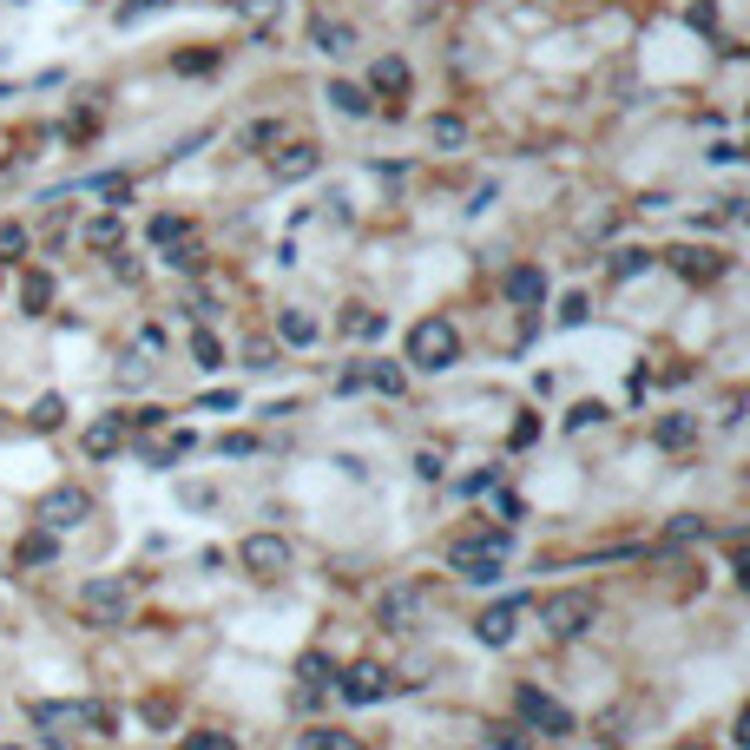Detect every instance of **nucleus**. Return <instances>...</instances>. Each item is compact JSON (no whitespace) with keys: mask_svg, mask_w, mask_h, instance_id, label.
I'll list each match as a JSON object with an SVG mask.
<instances>
[{"mask_svg":"<svg viewBox=\"0 0 750 750\" xmlns=\"http://www.w3.org/2000/svg\"><path fill=\"white\" fill-rule=\"evenodd\" d=\"M343 329H349V336H376V329H382V316H376L369 303H349V310H343Z\"/></svg>","mask_w":750,"mask_h":750,"instance_id":"c756f323","label":"nucleus"},{"mask_svg":"<svg viewBox=\"0 0 750 750\" xmlns=\"http://www.w3.org/2000/svg\"><path fill=\"white\" fill-rule=\"evenodd\" d=\"M20 310H26V316H46V310H53V277H46V270H26V277H20Z\"/></svg>","mask_w":750,"mask_h":750,"instance_id":"a211bd4d","label":"nucleus"},{"mask_svg":"<svg viewBox=\"0 0 750 750\" xmlns=\"http://www.w3.org/2000/svg\"><path fill=\"white\" fill-rule=\"evenodd\" d=\"M428 138H435V145H448V152H455V145H461V138H468V125H461V119H455V112H441V119H435V125H428Z\"/></svg>","mask_w":750,"mask_h":750,"instance_id":"473e14b6","label":"nucleus"},{"mask_svg":"<svg viewBox=\"0 0 750 750\" xmlns=\"http://www.w3.org/2000/svg\"><path fill=\"white\" fill-rule=\"evenodd\" d=\"M165 257H171V264H178V270H204V244H198V237H191V231H184V237H178V244H165Z\"/></svg>","mask_w":750,"mask_h":750,"instance_id":"bb28decb","label":"nucleus"},{"mask_svg":"<svg viewBox=\"0 0 750 750\" xmlns=\"http://www.w3.org/2000/svg\"><path fill=\"white\" fill-rule=\"evenodd\" d=\"M408 613H415V593H408V586L382 600V626H395V633H402V626H408Z\"/></svg>","mask_w":750,"mask_h":750,"instance_id":"7c9ffc66","label":"nucleus"},{"mask_svg":"<svg viewBox=\"0 0 750 750\" xmlns=\"http://www.w3.org/2000/svg\"><path fill=\"white\" fill-rule=\"evenodd\" d=\"M586 422H606V408H600V402H580V408L567 415V428H586Z\"/></svg>","mask_w":750,"mask_h":750,"instance_id":"a19ab883","label":"nucleus"},{"mask_svg":"<svg viewBox=\"0 0 750 750\" xmlns=\"http://www.w3.org/2000/svg\"><path fill=\"white\" fill-rule=\"evenodd\" d=\"M237 560H244L250 580H283V573H290V540H283V534H250Z\"/></svg>","mask_w":750,"mask_h":750,"instance_id":"0eeeda50","label":"nucleus"},{"mask_svg":"<svg viewBox=\"0 0 750 750\" xmlns=\"http://www.w3.org/2000/svg\"><path fill=\"white\" fill-rule=\"evenodd\" d=\"M53 553H59V540H53V534H46V527H40V534H26V540H20V547H13V560H20V567H46V560H53Z\"/></svg>","mask_w":750,"mask_h":750,"instance_id":"b1692460","label":"nucleus"},{"mask_svg":"<svg viewBox=\"0 0 750 750\" xmlns=\"http://www.w3.org/2000/svg\"><path fill=\"white\" fill-rule=\"evenodd\" d=\"M86 244H92V250H105V257H112V250H119V244H125V224H119V217H112V211H105V217H92V224H86Z\"/></svg>","mask_w":750,"mask_h":750,"instance_id":"4be33fe9","label":"nucleus"},{"mask_svg":"<svg viewBox=\"0 0 750 750\" xmlns=\"http://www.w3.org/2000/svg\"><path fill=\"white\" fill-rule=\"evenodd\" d=\"M237 7V20L250 26V33H270L277 20H283V0H231Z\"/></svg>","mask_w":750,"mask_h":750,"instance_id":"aec40b11","label":"nucleus"},{"mask_svg":"<svg viewBox=\"0 0 750 750\" xmlns=\"http://www.w3.org/2000/svg\"><path fill=\"white\" fill-rule=\"evenodd\" d=\"M593 593H580V586H567V593H553V600H540V626L553 633V639H580L586 626H593Z\"/></svg>","mask_w":750,"mask_h":750,"instance_id":"20e7f679","label":"nucleus"},{"mask_svg":"<svg viewBox=\"0 0 750 750\" xmlns=\"http://www.w3.org/2000/svg\"><path fill=\"white\" fill-rule=\"evenodd\" d=\"M659 264V250H619L613 257V277H639V270H652Z\"/></svg>","mask_w":750,"mask_h":750,"instance_id":"f704fd0d","label":"nucleus"},{"mask_svg":"<svg viewBox=\"0 0 750 750\" xmlns=\"http://www.w3.org/2000/svg\"><path fill=\"white\" fill-rule=\"evenodd\" d=\"M178 750H237V738H231V731H191Z\"/></svg>","mask_w":750,"mask_h":750,"instance_id":"4c0bfd02","label":"nucleus"},{"mask_svg":"<svg viewBox=\"0 0 750 750\" xmlns=\"http://www.w3.org/2000/svg\"><path fill=\"white\" fill-rule=\"evenodd\" d=\"M369 86H376V92H389V99H402V92H408V59L382 53V59L369 66Z\"/></svg>","mask_w":750,"mask_h":750,"instance_id":"dca6fc26","label":"nucleus"},{"mask_svg":"<svg viewBox=\"0 0 750 750\" xmlns=\"http://www.w3.org/2000/svg\"><path fill=\"white\" fill-rule=\"evenodd\" d=\"M415 474L422 481H441V455H415Z\"/></svg>","mask_w":750,"mask_h":750,"instance_id":"a18cd8bd","label":"nucleus"},{"mask_svg":"<svg viewBox=\"0 0 750 750\" xmlns=\"http://www.w3.org/2000/svg\"><path fill=\"white\" fill-rule=\"evenodd\" d=\"M652 441H659V448H692V441H698V415H665V422L652 428Z\"/></svg>","mask_w":750,"mask_h":750,"instance_id":"6ab92c4d","label":"nucleus"},{"mask_svg":"<svg viewBox=\"0 0 750 750\" xmlns=\"http://www.w3.org/2000/svg\"><path fill=\"white\" fill-rule=\"evenodd\" d=\"M20 257H26V224L7 217V224H0V264H20Z\"/></svg>","mask_w":750,"mask_h":750,"instance_id":"2f4dec72","label":"nucleus"},{"mask_svg":"<svg viewBox=\"0 0 750 750\" xmlns=\"http://www.w3.org/2000/svg\"><path fill=\"white\" fill-rule=\"evenodd\" d=\"M514 712H520V725L540 731V738H573V712H567L553 692H540V685H520V692H514Z\"/></svg>","mask_w":750,"mask_h":750,"instance_id":"7ed1b4c3","label":"nucleus"},{"mask_svg":"<svg viewBox=\"0 0 750 750\" xmlns=\"http://www.w3.org/2000/svg\"><path fill=\"white\" fill-rule=\"evenodd\" d=\"M507 547H514V534H507V527H494V534H468V540H455V547H448V567H455V580L494 586V580H501Z\"/></svg>","mask_w":750,"mask_h":750,"instance_id":"f257e3e1","label":"nucleus"},{"mask_svg":"<svg viewBox=\"0 0 750 750\" xmlns=\"http://www.w3.org/2000/svg\"><path fill=\"white\" fill-rule=\"evenodd\" d=\"M329 105H336V112H349V119H369V105H376V99H369L362 86H349V79H336V86H329Z\"/></svg>","mask_w":750,"mask_h":750,"instance_id":"412c9836","label":"nucleus"},{"mask_svg":"<svg viewBox=\"0 0 750 750\" xmlns=\"http://www.w3.org/2000/svg\"><path fill=\"white\" fill-rule=\"evenodd\" d=\"M389 692H395V679H389L382 665H369V659L343 672V698H349V705H382Z\"/></svg>","mask_w":750,"mask_h":750,"instance_id":"1a4fd4ad","label":"nucleus"},{"mask_svg":"<svg viewBox=\"0 0 750 750\" xmlns=\"http://www.w3.org/2000/svg\"><path fill=\"white\" fill-rule=\"evenodd\" d=\"M481 750H534V745H527V731H520V725H488Z\"/></svg>","mask_w":750,"mask_h":750,"instance_id":"c85d7f7f","label":"nucleus"},{"mask_svg":"<svg viewBox=\"0 0 750 750\" xmlns=\"http://www.w3.org/2000/svg\"><path fill=\"white\" fill-rule=\"evenodd\" d=\"M296 679H303V698H316L336 672H329V659H323V652H303V659H296Z\"/></svg>","mask_w":750,"mask_h":750,"instance_id":"393cba45","label":"nucleus"},{"mask_svg":"<svg viewBox=\"0 0 750 750\" xmlns=\"http://www.w3.org/2000/svg\"><path fill=\"white\" fill-rule=\"evenodd\" d=\"M86 514H92L86 488H53V494L40 501V527H46V534H66V527H79Z\"/></svg>","mask_w":750,"mask_h":750,"instance_id":"6e6552de","label":"nucleus"},{"mask_svg":"<svg viewBox=\"0 0 750 750\" xmlns=\"http://www.w3.org/2000/svg\"><path fill=\"white\" fill-rule=\"evenodd\" d=\"M26 422H33V428H40V435H53V428H59V422H66V402H59V395H40V402H33V415H26Z\"/></svg>","mask_w":750,"mask_h":750,"instance_id":"cd10ccee","label":"nucleus"},{"mask_svg":"<svg viewBox=\"0 0 750 750\" xmlns=\"http://www.w3.org/2000/svg\"><path fill=\"white\" fill-rule=\"evenodd\" d=\"M171 66H178V72H211V66H217V53H178Z\"/></svg>","mask_w":750,"mask_h":750,"instance_id":"58836bf2","label":"nucleus"},{"mask_svg":"<svg viewBox=\"0 0 750 750\" xmlns=\"http://www.w3.org/2000/svg\"><path fill=\"white\" fill-rule=\"evenodd\" d=\"M560 323H586V296H567L560 303Z\"/></svg>","mask_w":750,"mask_h":750,"instance_id":"c03bdc74","label":"nucleus"},{"mask_svg":"<svg viewBox=\"0 0 750 750\" xmlns=\"http://www.w3.org/2000/svg\"><path fill=\"white\" fill-rule=\"evenodd\" d=\"M33 725H40L53 745H66V738L86 731V725H92V731H112V712H105V705H33Z\"/></svg>","mask_w":750,"mask_h":750,"instance_id":"39448f33","label":"nucleus"},{"mask_svg":"<svg viewBox=\"0 0 750 750\" xmlns=\"http://www.w3.org/2000/svg\"><path fill=\"white\" fill-rule=\"evenodd\" d=\"M0 435H7V415H0Z\"/></svg>","mask_w":750,"mask_h":750,"instance_id":"49530a36","label":"nucleus"},{"mask_svg":"<svg viewBox=\"0 0 750 750\" xmlns=\"http://www.w3.org/2000/svg\"><path fill=\"white\" fill-rule=\"evenodd\" d=\"M362 382H369V389H376V395H389V402H395V395H402V389H408V376H402V369H395V362H369V369H362Z\"/></svg>","mask_w":750,"mask_h":750,"instance_id":"5701e85b","label":"nucleus"},{"mask_svg":"<svg viewBox=\"0 0 750 750\" xmlns=\"http://www.w3.org/2000/svg\"><path fill=\"white\" fill-rule=\"evenodd\" d=\"M191 356H198V369H224V349H217V336H211V329H198V336H191Z\"/></svg>","mask_w":750,"mask_h":750,"instance_id":"c9c22d12","label":"nucleus"},{"mask_svg":"<svg viewBox=\"0 0 750 750\" xmlns=\"http://www.w3.org/2000/svg\"><path fill=\"white\" fill-rule=\"evenodd\" d=\"M125 435H132V428H125L119 415H99L79 441H86V455H92V461H105V455H119V448H125Z\"/></svg>","mask_w":750,"mask_h":750,"instance_id":"4468645a","label":"nucleus"},{"mask_svg":"<svg viewBox=\"0 0 750 750\" xmlns=\"http://www.w3.org/2000/svg\"><path fill=\"white\" fill-rule=\"evenodd\" d=\"M408 362H415V369H428V376L455 369V362H461V329H455L448 316L415 323V329H408Z\"/></svg>","mask_w":750,"mask_h":750,"instance_id":"f03ea898","label":"nucleus"},{"mask_svg":"<svg viewBox=\"0 0 750 750\" xmlns=\"http://www.w3.org/2000/svg\"><path fill=\"white\" fill-rule=\"evenodd\" d=\"M277 138H283V125H270V119H264V125H250V145H257V152H264V145H277Z\"/></svg>","mask_w":750,"mask_h":750,"instance_id":"79ce46f5","label":"nucleus"},{"mask_svg":"<svg viewBox=\"0 0 750 750\" xmlns=\"http://www.w3.org/2000/svg\"><path fill=\"white\" fill-rule=\"evenodd\" d=\"M184 231H191V224H184V217H171V211H158V217H152V244H158V250H165V244H178Z\"/></svg>","mask_w":750,"mask_h":750,"instance_id":"72a5a7b5","label":"nucleus"},{"mask_svg":"<svg viewBox=\"0 0 750 750\" xmlns=\"http://www.w3.org/2000/svg\"><path fill=\"white\" fill-rule=\"evenodd\" d=\"M520 613H527V600H501V606H488V613L474 619V639H481V646H507L514 626H520Z\"/></svg>","mask_w":750,"mask_h":750,"instance_id":"9b49d317","label":"nucleus"},{"mask_svg":"<svg viewBox=\"0 0 750 750\" xmlns=\"http://www.w3.org/2000/svg\"><path fill=\"white\" fill-rule=\"evenodd\" d=\"M534 435H540V422H534V415H520V422H514V435H507V441H514V448H527V441H534Z\"/></svg>","mask_w":750,"mask_h":750,"instance_id":"37998d69","label":"nucleus"},{"mask_svg":"<svg viewBox=\"0 0 750 750\" xmlns=\"http://www.w3.org/2000/svg\"><path fill=\"white\" fill-rule=\"evenodd\" d=\"M158 7H165V0H125V7H119V26H132V20H145V13H158Z\"/></svg>","mask_w":750,"mask_h":750,"instance_id":"ea45409f","label":"nucleus"},{"mask_svg":"<svg viewBox=\"0 0 750 750\" xmlns=\"http://www.w3.org/2000/svg\"><path fill=\"white\" fill-rule=\"evenodd\" d=\"M277 336H283L290 349H310V343L323 336V323H316L310 310H283V316H277Z\"/></svg>","mask_w":750,"mask_h":750,"instance_id":"f3484780","label":"nucleus"},{"mask_svg":"<svg viewBox=\"0 0 750 750\" xmlns=\"http://www.w3.org/2000/svg\"><path fill=\"white\" fill-rule=\"evenodd\" d=\"M705 534H712V527H705L698 514H679V520L665 527V540H672V547H685V540H705Z\"/></svg>","mask_w":750,"mask_h":750,"instance_id":"e433bc0d","label":"nucleus"},{"mask_svg":"<svg viewBox=\"0 0 750 750\" xmlns=\"http://www.w3.org/2000/svg\"><path fill=\"white\" fill-rule=\"evenodd\" d=\"M303 750H362V738L336 731V725H316V731H303Z\"/></svg>","mask_w":750,"mask_h":750,"instance_id":"a878e982","label":"nucleus"},{"mask_svg":"<svg viewBox=\"0 0 750 750\" xmlns=\"http://www.w3.org/2000/svg\"><path fill=\"white\" fill-rule=\"evenodd\" d=\"M310 46H316V53H329V59H343V53L356 46V33H349L343 20H329V13H316V20H310Z\"/></svg>","mask_w":750,"mask_h":750,"instance_id":"2eb2a0df","label":"nucleus"},{"mask_svg":"<svg viewBox=\"0 0 750 750\" xmlns=\"http://www.w3.org/2000/svg\"><path fill=\"white\" fill-rule=\"evenodd\" d=\"M665 264H672L685 283H712V277H725V257H718V250H698V244H679V250H665Z\"/></svg>","mask_w":750,"mask_h":750,"instance_id":"9d476101","label":"nucleus"},{"mask_svg":"<svg viewBox=\"0 0 750 750\" xmlns=\"http://www.w3.org/2000/svg\"><path fill=\"white\" fill-rule=\"evenodd\" d=\"M79 619L99 626V633H112V626L125 619V586H119V580H86V586H79Z\"/></svg>","mask_w":750,"mask_h":750,"instance_id":"423d86ee","label":"nucleus"},{"mask_svg":"<svg viewBox=\"0 0 750 750\" xmlns=\"http://www.w3.org/2000/svg\"><path fill=\"white\" fill-rule=\"evenodd\" d=\"M501 290H507V303H520V310H534V303H547V270H540V264H514Z\"/></svg>","mask_w":750,"mask_h":750,"instance_id":"ddd939ff","label":"nucleus"},{"mask_svg":"<svg viewBox=\"0 0 750 750\" xmlns=\"http://www.w3.org/2000/svg\"><path fill=\"white\" fill-rule=\"evenodd\" d=\"M316 165H323V152H316V145H303V138H296V145H283V152H270V171H277V184H303Z\"/></svg>","mask_w":750,"mask_h":750,"instance_id":"f8f14e48","label":"nucleus"}]
</instances>
